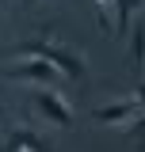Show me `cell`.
Masks as SVG:
<instances>
[{"label": "cell", "mask_w": 145, "mask_h": 152, "mask_svg": "<svg viewBox=\"0 0 145 152\" xmlns=\"http://www.w3.org/2000/svg\"><path fill=\"white\" fill-rule=\"evenodd\" d=\"M8 80H31V84H50V80H57V69L50 65V61H42V57H23L16 69H8Z\"/></svg>", "instance_id": "277c9868"}, {"label": "cell", "mask_w": 145, "mask_h": 152, "mask_svg": "<svg viewBox=\"0 0 145 152\" xmlns=\"http://www.w3.org/2000/svg\"><path fill=\"white\" fill-rule=\"evenodd\" d=\"M19 4H23V8H31V4H38V0H19Z\"/></svg>", "instance_id": "30bf717a"}, {"label": "cell", "mask_w": 145, "mask_h": 152, "mask_svg": "<svg viewBox=\"0 0 145 152\" xmlns=\"http://www.w3.org/2000/svg\"><path fill=\"white\" fill-rule=\"evenodd\" d=\"M134 99H138V103L145 107V88H138V95H134Z\"/></svg>", "instance_id": "9c48e42d"}, {"label": "cell", "mask_w": 145, "mask_h": 152, "mask_svg": "<svg viewBox=\"0 0 145 152\" xmlns=\"http://www.w3.org/2000/svg\"><path fill=\"white\" fill-rule=\"evenodd\" d=\"M95 15L107 31H115V0H95Z\"/></svg>", "instance_id": "52a82bcc"}, {"label": "cell", "mask_w": 145, "mask_h": 152, "mask_svg": "<svg viewBox=\"0 0 145 152\" xmlns=\"http://www.w3.org/2000/svg\"><path fill=\"white\" fill-rule=\"evenodd\" d=\"M134 61L145 69V27H138V31H134Z\"/></svg>", "instance_id": "ba28073f"}, {"label": "cell", "mask_w": 145, "mask_h": 152, "mask_svg": "<svg viewBox=\"0 0 145 152\" xmlns=\"http://www.w3.org/2000/svg\"><path fill=\"white\" fill-rule=\"evenodd\" d=\"M19 57H42V61H50L61 76H69V80H84V57L76 53V50H69V46H61V42H54V38H35V42H19Z\"/></svg>", "instance_id": "6da1fadb"}, {"label": "cell", "mask_w": 145, "mask_h": 152, "mask_svg": "<svg viewBox=\"0 0 145 152\" xmlns=\"http://www.w3.org/2000/svg\"><path fill=\"white\" fill-rule=\"evenodd\" d=\"M141 4L145 0H115V34H122V31L130 27V15H134Z\"/></svg>", "instance_id": "8992f818"}, {"label": "cell", "mask_w": 145, "mask_h": 152, "mask_svg": "<svg viewBox=\"0 0 145 152\" xmlns=\"http://www.w3.org/2000/svg\"><path fill=\"white\" fill-rule=\"evenodd\" d=\"M31 103H35V110L46 118V122H54V126H72V107L65 103V95L54 91V88H35L31 91Z\"/></svg>", "instance_id": "3957f363"}, {"label": "cell", "mask_w": 145, "mask_h": 152, "mask_svg": "<svg viewBox=\"0 0 145 152\" xmlns=\"http://www.w3.org/2000/svg\"><path fill=\"white\" fill-rule=\"evenodd\" d=\"M8 148L12 152H54L31 126H12L8 129Z\"/></svg>", "instance_id": "5b68a950"}, {"label": "cell", "mask_w": 145, "mask_h": 152, "mask_svg": "<svg viewBox=\"0 0 145 152\" xmlns=\"http://www.w3.org/2000/svg\"><path fill=\"white\" fill-rule=\"evenodd\" d=\"M99 126H118V129H134V126H145V107L138 99H122V103H111V107H99L92 114Z\"/></svg>", "instance_id": "7a4b0ae2"}]
</instances>
